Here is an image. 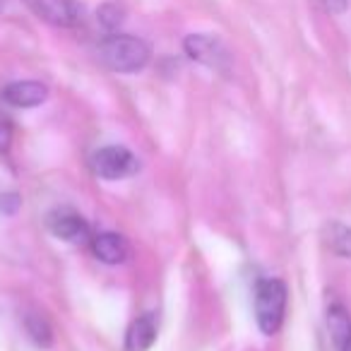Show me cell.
Segmentation results:
<instances>
[{
    "label": "cell",
    "mask_w": 351,
    "mask_h": 351,
    "mask_svg": "<svg viewBox=\"0 0 351 351\" xmlns=\"http://www.w3.org/2000/svg\"><path fill=\"white\" fill-rule=\"evenodd\" d=\"M97 56L101 60L104 68L113 70V73H140L147 68L152 60V49L145 39L132 34H108L106 39L99 44Z\"/></svg>",
    "instance_id": "6da1fadb"
},
{
    "label": "cell",
    "mask_w": 351,
    "mask_h": 351,
    "mask_svg": "<svg viewBox=\"0 0 351 351\" xmlns=\"http://www.w3.org/2000/svg\"><path fill=\"white\" fill-rule=\"evenodd\" d=\"M287 313V284L279 279H263L255 287V320L265 335H277Z\"/></svg>",
    "instance_id": "7a4b0ae2"
},
{
    "label": "cell",
    "mask_w": 351,
    "mask_h": 351,
    "mask_svg": "<svg viewBox=\"0 0 351 351\" xmlns=\"http://www.w3.org/2000/svg\"><path fill=\"white\" fill-rule=\"evenodd\" d=\"M183 51L191 60L205 65L210 70L226 75L234 65L231 51L226 49V44L215 34H188L183 41Z\"/></svg>",
    "instance_id": "3957f363"
},
{
    "label": "cell",
    "mask_w": 351,
    "mask_h": 351,
    "mask_svg": "<svg viewBox=\"0 0 351 351\" xmlns=\"http://www.w3.org/2000/svg\"><path fill=\"white\" fill-rule=\"evenodd\" d=\"M25 5L39 20L60 29H73L82 22V5L77 0H25Z\"/></svg>",
    "instance_id": "277c9868"
},
{
    "label": "cell",
    "mask_w": 351,
    "mask_h": 351,
    "mask_svg": "<svg viewBox=\"0 0 351 351\" xmlns=\"http://www.w3.org/2000/svg\"><path fill=\"white\" fill-rule=\"evenodd\" d=\"M140 169L135 154L128 152L125 147H104L97 154L92 156V171L106 181H118V178H125L132 176Z\"/></svg>",
    "instance_id": "5b68a950"
},
{
    "label": "cell",
    "mask_w": 351,
    "mask_h": 351,
    "mask_svg": "<svg viewBox=\"0 0 351 351\" xmlns=\"http://www.w3.org/2000/svg\"><path fill=\"white\" fill-rule=\"evenodd\" d=\"M51 234L58 236V239L68 241V243H84L89 241V224L82 219V215H77L75 210H53L46 219Z\"/></svg>",
    "instance_id": "8992f818"
},
{
    "label": "cell",
    "mask_w": 351,
    "mask_h": 351,
    "mask_svg": "<svg viewBox=\"0 0 351 351\" xmlns=\"http://www.w3.org/2000/svg\"><path fill=\"white\" fill-rule=\"evenodd\" d=\"M0 97L15 108H34L49 99V87L44 82H36V80H17V82L5 84Z\"/></svg>",
    "instance_id": "52a82bcc"
},
{
    "label": "cell",
    "mask_w": 351,
    "mask_h": 351,
    "mask_svg": "<svg viewBox=\"0 0 351 351\" xmlns=\"http://www.w3.org/2000/svg\"><path fill=\"white\" fill-rule=\"evenodd\" d=\"M325 325L335 351H351V313L344 303L332 301L325 311Z\"/></svg>",
    "instance_id": "ba28073f"
},
{
    "label": "cell",
    "mask_w": 351,
    "mask_h": 351,
    "mask_svg": "<svg viewBox=\"0 0 351 351\" xmlns=\"http://www.w3.org/2000/svg\"><path fill=\"white\" fill-rule=\"evenodd\" d=\"M92 253L106 265H121L130 255V245L121 234L104 231V234H97L92 239Z\"/></svg>",
    "instance_id": "9c48e42d"
},
{
    "label": "cell",
    "mask_w": 351,
    "mask_h": 351,
    "mask_svg": "<svg viewBox=\"0 0 351 351\" xmlns=\"http://www.w3.org/2000/svg\"><path fill=\"white\" fill-rule=\"evenodd\" d=\"M156 339V320L152 313L140 315L135 322L130 325L125 335V349L128 351H147Z\"/></svg>",
    "instance_id": "30bf717a"
},
{
    "label": "cell",
    "mask_w": 351,
    "mask_h": 351,
    "mask_svg": "<svg viewBox=\"0 0 351 351\" xmlns=\"http://www.w3.org/2000/svg\"><path fill=\"white\" fill-rule=\"evenodd\" d=\"M325 243L332 253L341 255V258H351V226L344 224H330L325 229Z\"/></svg>",
    "instance_id": "8fae6325"
},
{
    "label": "cell",
    "mask_w": 351,
    "mask_h": 351,
    "mask_svg": "<svg viewBox=\"0 0 351 351\" xmlns=\"http://www.w3.org/2000/svg\"><path fill=\"white\" fill-rule=\"evenodd\" d=\"M27 332L32 335V339L36 341L39 346H51V341H53V332H51L49 322L44 320L41 315H29L27 317Z\"/></svg>",
    "instance_id": "7c38bea8"
},
{
    "label": "cell",
    "mask_w": 351,
    "mask_h": 351,
    "mask_svg": "<svg viewBox=\"0 0 351 351\" xmlns=\"http://www.w3.org/2000/svg\"><path fill=\"white\" fill-rule=\"evenodd\" d=\"M97 17H99V22H101L104 29L113 34V32H116L118 27H121V22H123V10L118 5H111V3H106V5L99 8Z\"/></svg>",
    "instance_id": "4fadbf2b"
},
{
    "label": "cell",
    "mask_w": 351,
    "mask_h": 351,
    "mask_svg": "<svg viewBox=\"0 0 351 351\" xmlns=\"http://www.w3.org/2000/svg\"><path fill=\"white\" fill-rule=\"evenodd\" d=\"M12 135H15V125H12V121L5 116V113H0V152L10 149Z\"/></svg>",
    "instance_id": "5bb4252c"
},
{
    "label": "cell",
    "mask_w": 351,
    "mask_h": 351,
    "mask_svg": "<svg viewBox=\"0 0 351 351\" xmlns=\"http://www.w3.org/2000/svg\"><path fill=\"white\" fill-rule=\"evenodd\" d=\"M320 8L330 15H341V12L349 10V0H317Z\"/></svg>",
    "instance_id": "9a60e30c"
},
{
    "label": "cell",
    "mask_w": 351,
    "mask_h": 351,
    "mask_svg": "<svg viewBox=\"0 0 351 351\" xmlns=\"http://www.w3.org/2000/svg\"><path fill=\"white\" fill-rule=\"evenodd\" d=\"M20 195H15V193H8V195H0V212H5V215H12V212H17V207H20Z\"/></svg>",
    "instance_id": "2e32d148"
},
{
    "label": "cell",
    "mask_w": 351,
    "mask_h": 351,
    "mask_svg": "<svg viewBox=\"0 0 351 351\" xmlns=\"http://www.w3.org/2000/svg\"><path fill=\"white\" fill-rule=\"evenodd\" d=\"M0 8H3V0H0Z\"/></svg>",
    "instance_id": "e0dca14e"
}]
</instances>
